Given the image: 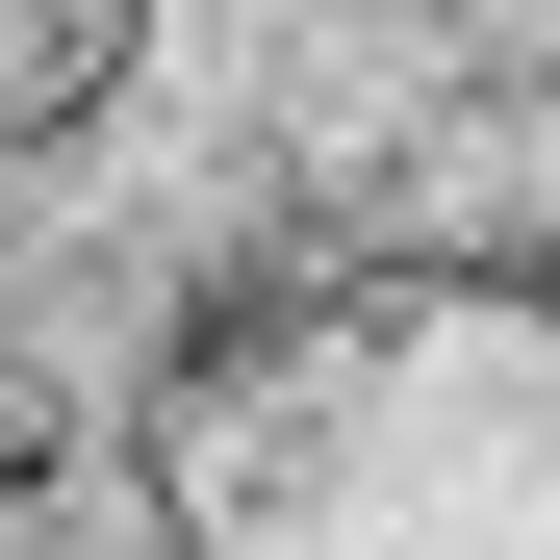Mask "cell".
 <instances>
[]
</instances>
